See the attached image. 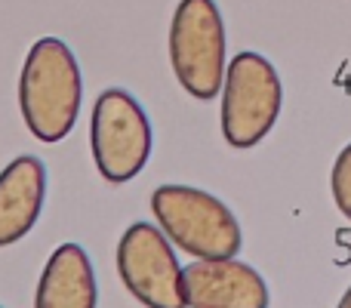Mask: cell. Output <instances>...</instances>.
<instances>
[{
    "label": "cell",
    "instance_id": "8992f818",
    "mask_svg": "<svg viewBox=\"0 0 351 308\" xmlns=\"http://www.w3.org/2000/svg\"><path fill=\"white\" fill-rule=\"evenodd\" d=\"M117 274L145 308H188L182 265L158 222H133L117 241Z\"/></svg>",
    "mask_w": 351,
    "mask_h": 308
},
{
    "label": "cell",
    "instance_id": "5b68a950",
    "mask_svg": "<svg viewBox=\"0 0 351 308\" xmlns=\"http://www.w3.org/2000/svg\"><path fill=\"white\" fill-rule=\"evenodd\" d=\"M154 148L152 117L133 93L108 86L96 96L90 115V152L99 176L111 185L136 179Z\"/></svg>",
    "mask_w": 351,
    "mask_h": 308
},
{
    "label": "cell",
    "instance_id": "30bf717a",
    "mask_svg": "<svg viewBox=\"0 0 351 308\" xmlns=\"http://www.w3.org/2000/svg\"><path fill=\"white\" fill-rule=\"evenodd\" d=\"M330 191H333L339 213L351 222V142L339 152L333 169H330Z\"/></svg>",
    "mask_w": 351,
    "mask_h": 308
},
{
    "label": "cell",
    "instance_id": "ba28073f",
    "mask_svg": "<svg viewBox=\"0 0 351 308\" xmlns=\"http://www.w3.org/2000/svg\"><path fill=\"white\" fill-rule=\"evenodd\" d=\"M47 204V167L34 154H19L0 169V247L19 244L37 225Z\"/></svg>",
    "mask_w": 351,
    "mask_h": 308
},
{
    "label": "cell",
    "instance_id": "6da1fadb",
    "mask_svg": "<svg viewBox=\"0 0 351 308\" xmlns=\"http://www.w3.org/2000/svg\"><path fill=\"white\" fill-rule=\"evenodd\" d=\"M84 105V78L77 56L59 37H40L28 49L19 74V111L28 133L56 145L74 130Z\"/></svg>",
    "mask_w": 351,
    "mask_h": 308
},
{
    "label": "cell",
    "instance_id": "3957f363",
    "mask_svg": "<svg viewBox=\"0 0 351 308\" xmlns=\"http://www.w3.org/2000/svg\"><path fill=\"white\" fill-rule=\"evenodd\" d=\"M170 65L188 96L210 102L222 93L228 37L216 0H179L170 22Z\"/></svg>",
    "mask_w": 351,
    "mask_h": 308
},
{
    "label": "cell",
    "instance_id": "7a4b0ae2",
    "mask_svg": "<svg viewBox=\"0 0 351 308\" xmlns=\"http://www.w3.org/2000/svg\"><path fill=\"white\" fill-rule=\"evenodd\" d=\"M152 216L170 244L191 259H231L243 247L234 213L204 188L158 185L152 194Z\"/></svg>",
    "mask_w": 351,
    "mask_h": 308
},
{
    "label": "cell",
    "instance_id": "52a82bcc",
    "mask_svg": "<svg viewBox=\"0 0 351 308\" xmlns=\"http://www.w3.org/2000/svg\"><path fill=\"white\" fill-rule=\"evenodd\" d=\"M188 308H268V284L253 265L231 259H194L182 268Z\"/></svg>",
    "mask_w": 351,
    "mask_h": 308
},
{
    "label": "cell",
    "instance_id": "277c9868",
    "mask_svg": "<svg viewBox=\"0 0 351 308\" xmlns=\"http://www.w3.org/2000/svg\"><path fill=\"white\" fill-rule=\"evenodd\" d=\"M222 136L231 148H256L274 130L284 108V84L265 56L243 49L225 68L222 80Z\"/></svg>",
    "mask_w": 351,
    "mask_h": 308
},
{
    "label": "cell",
    "instance_id": "9c48e42d",
    "mask_svg": "<svg viewBox=\"0 0 351 308\" xmlns=\"http://www.w3.org/2000/svg\"><path fill=\"white\" fill-rule=\"evenodd\" d=\"M96 268L80 244H59L47 259L34 290V308H96Z\"/></svg>",
    "mask_w": 351,
    "mask_h": 308
},
{
    "label": "cell",
    "instance_id": "8fae6325",
    "mask_svg": "<svg viewBox=\"0 0 351 308\" xmlns=\"http://www.w3.org/2000/svg\"><path fill=\"white\" fill-rule=\"evenodd\" d=\"M336 308H351V287H348V290H346V296H342V299H339V305H336Z\"/></svg>",
    "mask_w": 351,
    "mask_h": 308
}]
</instances>
